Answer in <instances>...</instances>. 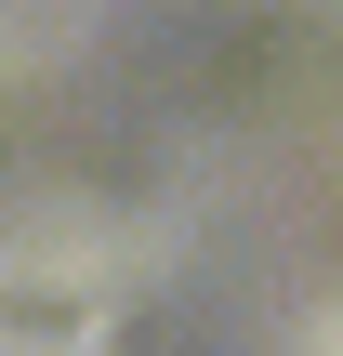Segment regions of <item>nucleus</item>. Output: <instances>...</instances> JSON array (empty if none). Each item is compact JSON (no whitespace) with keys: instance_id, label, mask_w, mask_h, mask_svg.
I'll return each instance as SVG.
<instances>
[{"instance_id":"1","label":"nucleus","mask_w":343,"mask_h":356,"mask_svg":"<svg viewBox=\"0 0 343 356\" xmlns=\"http://www.w3.org/2000/svg\"><path fill=\"white\" fill-rule=\"evenodd\" d=\"M119 330V238L79 198L0 211V356H106Z\"/></svg>"},{"instance_id":"2","label":"nucleus","mask_w":343,"mask_h":356,"mask_svg":"<svg viewBox=\"0 0 343 356\" xmlns=\"http://www.w3.org/2000/svg\"><path fill=\"white\" fill-rule=\"evenodd\" d=\"M278 356H343V291H330V304H304V317H291V343H278Z\"/></svg>"}]
</instances>
